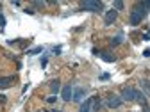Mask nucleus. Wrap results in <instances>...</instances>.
I'll use <instances>...</instances> for the list:
<instances>
[{
  "mask_svg": "<svg viewBox=\"0 0 150 112\" xmlns=\"http://www.w3.org/2000/svg\"><path fill=\"white\" fill-rule=\"evenodd\" d=\"M146 9L141 6V2H138L136 6H134V9L132 11H130V18H129V22H130V25H139L143 20H145V16H146Z\"/></svg>",
  "mask_w": 150,
  "mask_h": 112,
  "instance_id": "1",
  "label": "nucleus"
},
{
  "mask_svg": "<svg viewBox=\"0 0 150 112\" xmlns=\"http://www.w3.org/2000/svg\"><path fill=\"white\" fill-rule=\"evenodd\" d=\"M81 11H88V13H102V11H104V2L84 0V2H81Z\"/></svg>",
  "mask_w": 150,
  "mask_h": 112,
  "instance_id": "2",
  "label": "nucleus"
},
{
  "mask_svg": "<svg viewBox=\"0 0 150 112\" xmlns=\"http://www.w3.org/2000/svg\"><path fill=\"white\" fill-rule=\"evenodd\" d=\"M134 94H136V89L134 87H122L120 98L123 102H134Z\"/></svg>",
  "mask_w": 150,
  "mask_h": 112,
  "instance_id": "3",
  "label": "nucleus"
},
{
  "mask_svg": "<svg viewBox=\"0 0 150 112\" xmlns=\"http://www.w3.org/2000/svg\"><path fill=\"white\" fill-rule=\"evenodd\" d=\"M122 103H123V100H122L120 96H116V94H109V98H107V102H105V105H107L109 108H118Z\"/></svg>",
  "mask_w": 150,
  "mask_h": 112,
  "instance_id": "4",
  "label": "nucleus"
},
{
  "mask_svg": "<svg viewBox=\"0 0 150 112\" xmlns=\"http://www.w3.org/2000/svg\"><path fill=\"white\" fill-rule=\"evenodd\" d=\"M116 18H118V11H115V9H109L107 13H105V16H104V23L109 27V25H112L116 22Z\"/></svg>",
  "mask_w": 150,
  "mask_h": 112,
  "instance_id": "5",
  "label": "nucleus"
},
{
  "mask_svg": "<svg viewBox=\"0 0 150 112\" xmlns=\"http://www.w3.org/2000/svg\"><path fill=\"white\" fill-rule=\"evenodd\" d=\"M84 94H86V91H84L82 87H75V89H73L71 102H75V103H82V100H84Z\"/></svg>",
  "mask_w": 150,
  "mask_h": 112,
  "instance_id": "6",
  "label": "nucleus"
},
{
  "mask_svg": "<svg viewBox=\"0 0 150 112\" xmlns=\"http://www.w3.org/2000/svg\"><path fill=\"white\" fill-rule=\"evenodd\" d=\"M71 96H73V89H71L70 84H66V85L61 89V98H63L64 102H71Z\"/></svg>",
  "mask_w": 150,
  "mask_h": 112,
  "instance_id": "7",
  "label": "nucleus"
},
{
  "mask_svg": "<svg viewBox=\"0 0 150 112\" xmlns=\"http://www.w3.org/2000/svg\"><path fill=\"white\" fill-rule=\"evenodd\" d=\"M134 102H138L143 108H146V107H148V102H146L145 92H141V91H138V89H136V94H134Z\"/></svg>",
  "mask_w": 150,
  "mask_h": 112,
  "instance_id": "8",
  "label": "nucleus"
},
{
  "mask_svg": "<svg viewBox=\"0 0 150 112\" xmlns=\"http://www.w3.org/2000/svg\"><path fill=\"white\" fill-rule=\"evenodd\" d=\"M14 82V77H0V89H9Z\"/></svg>",
  "mask_w": 150,
  "mask_h": 112,
  "instance_id": "9",
  "label": "nucleus"
},
{
  "mask_svg": "<svg viewBox=\"0 0 150 112\" xmlns=\"http://www.w3.org/2000/svg\"><path fill=\"white\" fill-rule=\"evenodd\" d=\"M93 98H95V96H91V98H88V100H84V102L81 103V107H79V112H91V105H93Z\"/></svg>",
  "mask_w": 150,
  "mask_h": 112,
  "instance_id": "10",
  "label": "nucleus"
},
{
  "mask_svg": "<svg viewBox=\"0 0 150 112\" xmlns=\"http://www.w3.org/2000/svg\"><path fill=\"white\" fill-rule=\"evenodd\" d=\"M98 57H100L102 61H105V62H115V61H116V57H115V55H111L109 52H100Z\"/></svg>",
  "mask_w": 150,
  "mask_h": 112,
  "instance_id": "11",
  "label": "nucleus"
},
{
  "mask_svg": "<svg viewBox=\"0 0 150 112\" xmlns=\"http://www.w3.org/2000/svg\"><path fill=\"white\" fill-rule=\"evenodd\" d=\"M120 43H123V34H122V32H120L118 36H115V37H112V39L109 41V45H111V46H118Z\"/></svg>",
  "mask_w": 150,
  "mask_h": 112,
  "instance_id": "12",
  "label": "nucleus"
},
{
  "mask_svg": "<svg viewBox=\"0 0 150 112\" xmlns=\"http://www.w3.org/2000/svg\"><path fill=\"white\" fill-rule=\"evenodd\" d=\"M59 89H61V84H59V80H52V82H50V91H52V94H57V92H59Z\"/></svg>",
  "mask_w": 150,
  "mask_h": 112,
  "instance_id": "13",
  "label": "nucleus"
},
{
  "mask_svg": "<svg viewBox=\"0 0 150 112\" xmlns=\"http://www.w3.org/2000/svg\"><path fill=\"white\" fill-rule=\"evenodd\" d=\"M139 85H141V89L145 91V96H150V82H148V80H141Z\"/></svg>",
  "mask_w": 150,
  "mask_h": 112,
  "instance_id": "14",
  "label": "nucleus"
},
{
  "mask_svg": "<svg viewBox=\"0 0 150 112\" xmlns=\"http://www.w3.org/2000/svg\"><path fill=\"white\" fill-rule=\"evenodd\" d=\"M125 7V4L122 2V0H115V2H112V9H115V11H122Z\"/></svg>",
  "mask_w": 150,
  "mask_h": 112,
  "instance_id": "15",
  "label": "nucleus"
},
{
  "mask_svg": "<svg viewBox=\"0 0 150 112\" xmlns=\"http://www.w3.org/2000/svg\"><path fill=\"white\" fill-rule=\"evenodd\" d=\"M43 52V46H36L32 50H27V55H36V53H41Z\"/></svg>",
  "mask_w": 150,
  "mask_h": 112,
  "instance_id": "16",
  "label": "nucleus"
},
{
  "mask_svg": "<svg viewBox=\"0 0 150 112\" xmlns=\"http://www.w3.org/2000/svg\"><path fill=\"white\" fill-rule=\"evenodd\" d=\"M55 100H57V96L52 94V96H48V98H47V103H55Z\"/></svg>",
  "mask_w": 150,
  "mask_h": 112,
  "instance_id": "17",
  "label": "nucleus"
},
{
  "mask_svg": "<svg viewBox=\"0 0 150 112\" xmlns=\"http://www.w3.org/2000/svg\"><path fill=\"white\" fill-rule=\"evenodd\" d=\"M141 6H143L146 11H150V0H148V2H141Z\"/></svg>",
  "mask_w": 150,
  "mask_h": 112,
  "instance_id": "18",
  "label": "nucleus"
},
{
  "mask_svg": "<svg viewBox=\"0 0 150 112\" xmlns=\"http://www.w3.org/2000/svg\"><path fill=\"white\" fill-rule=\"evenodd\" d=\"M23 11H25V13H27V14H34V9H30V7H25V9H23Z\"/></svg>",
  "mask_w": 150,
  "mask_h": 112,
  "instance_id": "19",
  "label": "nucleus"
},
{
  "mask_svg": "<svg viewBox=\"0 0 150 112\" xmlns=\"http://www.w3.org/2000/svg\"><path fill=\"white\" fill-rule=\"evenodd\" d=\"M54 53L59 55V53H61V46H55V48H54Z\"/></svg>",
  "mask_w": 150,
  "mask_h": 112,
  "instance_id": "20",
  "label": "nucleus"
},
{
  "mask_svg": "<svg viewBox=\"0 0 150 112\" xmlns=\"http://www.w3.org/2000/svg\"><path fill=\"white\" fill-rule=\"evenodd\" d=\"M107 78H109L107 73H102V75H100V80H107Z\"/></svg>",
  "mask_w": 150,
  "mask_h": 112,
  "instance_id": "21",
  "label": "nucleus"
},
{
  "mask_svg": "<svg viewBox=\"0 0 150 112\" xmlns=\"http://www.w3.org/2000/svg\"><path fill=\"white\" fill-rule=\"evenodd\" d=\"M34 7H43V2H32Z\"/></svg>",
  "mask_w": 150,
  "mask_h": 112,
  "instance_id": "22",
  "label": "nucleus"
},
{
  "mask_svg": "<svg viewBox=\"0 0 150 112\" xmlns=\"http://www.w3.org/2000/svg\"><path fill=\"white\" fill-rule=\"evenodd\" d=\"M47 62H48V59H47V57H43V59H41V66L45 68V66H47Z\"/></svg>",
  "mask_w": 150,
  "mask_h": 112,
  "instance_id": "23",
  "label": "nucleus"
},
{
  "mask_svg": "<svg viewBox=\"0 0 150 112\" xmlns=\"http://www.w3.org/2000/svg\"><path fill=\"white\" fill-rule=\"evenodd\" d=\"M143 55H145V57H150V48H146V50L143 52Z\"/></svg>",
  "mask_w": 150,
  "mask_h": 112,
  "instance_id": "24",
  "label": "nucleus"
},
{
  "mask_svg": "<svg viewBox=\"0 0 150 112\" xmlns=\"http://www.w3.org/2000/svg\"><path fill=\"white\" fill-rule=\"evenodd\" d=\"M52 112H63V110H59V108H54V110H52Z\"/></svg>",
  "mask_w": 150,
  "mask_h": 112,
  "instance_id": "25",
  "label": "nucleus"
},
{
  "mask_svg": "<svg viewBox=\"0 0 150 112\" xmlns=\"http://www.w3.org/2000/svg\"><path fill=\"white\" fill-rule=\"evenodd\" d=\"M45 112H50V110H45Z\"/></svg>",
  "mask_w": 150,
  "mask_h": 112,
  "instance_id": "26",
  "label": "nucleus"
}]
</instances>
